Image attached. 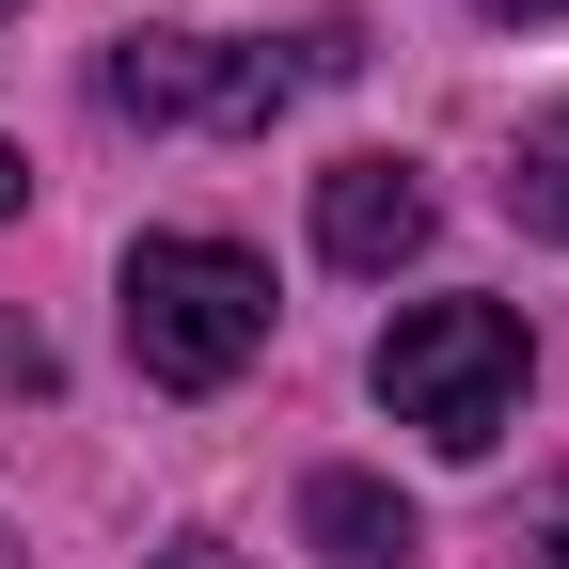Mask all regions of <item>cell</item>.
Listing matches in <instances>:
<instances>
[{"label": "cell", "mask_w": 569, "mask_h": 569, "mask_svg": "<svg viewBox=\"0 0 569 569\" xmlns=\"http://www.w3.org/2000/svg\"><path fill=\"white\" fill-rule=\"evenodd\" d=\"M127 365L159 396H222L253 348H269V269L238 238H127Z\"/></svg>", "instance_id": "1"}, {"label": "cell", "mask_w": 569, "mask_h": 569, "mask_svg": "<svg viewBox=\"0 0 569 569\" xmlns=\"http://www.w3.org/2000/svg\"><path fill=\"white\" fill-rule=\"evenodd\" d=\"M380 411L427 427L443 459H490L507 411H522V317L507 301H411L380 332Z\"/></svg>", "instance_id": "2"}, {"label": "cell", "mask_w": 569, "mask_h": 569, "mask_svg": "<svg viewBox=\"0 0 569 569\" xmlns=\"http://www.w3.org/2000/svg\"><path fill=\"white\" fill-rule=\"evenodd\" d=\"M348 48L365 32H301V48H238V32H127L111 48V111H142V127H269L301 80H348Z\"/></svg>", "instance_id": "3"}, {"label": "cell", "mask_w": 569, "mask_h": 569, "mask_svg": "<svg viewBox=\"0 0 569 569\" xmlns=\"http://www.w3.org/2000/svg\"><path fill=\"white\" fill-rule=\"evenodd\" d=\"M317 253L332 269H411L427 253V174L411 159H332L317 174Z\"/></svg>", "instance_id": "4"}, {"label": "cell", "mask_w": 569, "mask_h": 569, "mask_svg": "<svg viewBox=\"0 0 569 569\" xmlns=\"http://www.w3.org/2000/svg\"><path fill=\"white\" fill-rule=\"evenodd\" d=\"M301 538H317L332 569H411V507H396L380 475H317V490H301Z\"/></svg>", "instance_id": "5"}, {"label": "cell", "mask_w": 569, "mask_h": 569, "mask_svg": "<svg viewBox=\"0 0 569 569\" xmlns=\"http://www.w3.org/2000/svg\"><path fill=\"white\" fill-rule=\"evenodd\" d=\"M507 206H522L538 238H569V111H538V127H522V159H507Z\"/></svg>", "instance_id": "6"}, {"label": "cell", "mask_w": 569, "mask_h": 569, "mask_svg": "<svg viewBox=\"0 0 569 569\" xmlns=\"http://www.w3.org/2000/svg\"><path fill=\"white\" fill-rule=\"evenodd\" d=\"M0 396H48V332L32 317H0Z\"/></svg>", "instance_id": "7"}, {"label": "cell", "mask_w": 569, "mask_h": 569, "mask_svg": "<svg viewBox=\"0 0 569 569\" xmlns=\"http://www.w3.org/2000/svg\"><path fill=\"white\" fill-rule=\"evenodd\" d=\"M159 569H238V553H222V538H174V553H159Z\"/></svg>", "instance_id": "8"}, {"label": "cell", "mask_w": 569, "mask_h": 569, "mask_svg": "<svg viewBox=\"0 0 569 569\" xmlns=\"http://www.w3.org/2000/svg\"><path fill=\"white\" fill-rule=\"evenodd\" d=\"M475 17H569V0H475Z\"/></svg>", "instance_id": "9"}, {"label": "cell", "mask_w": 569, "mask_h": 569, "mask_svg": "<svg viewBox=\"0 0 569 569\" xmlns=\"http://www.w3.org/2000/svg\"><path fill=\"white\" fill-rule=\"evenodd\" d=\"M0 222H17V142H0Z\"/></svg>", "instance_id": "10"}, {"label": "cell", "mask_w": 569, "mask_h": 569, "mask_svg": "<svg viewBox=\"0 0 569 569\" xmlns=\"http://www.w3.org/2000/svg\"><path fill=\"white\" fill-rule=\"evenodd\" d=\"M0 32H17V0H0Z\"/></svg>", "instance_id": "11"}, {"label": "cell", "mask_w": 569, "mask_h": 569, "mask_svg": "<svg viewBox=\"0 0 569 569\" xmlns=\"http://www.w3.org/2000/svg\"><path fill=\"white\" fill-rule=\"evenodd\" d=\"M0 569H17V538H0Z\"/></svg>", "instance_id": "12"}]
</instances>
